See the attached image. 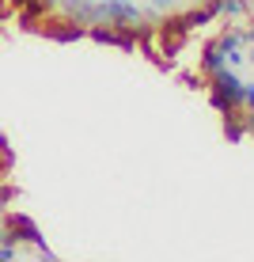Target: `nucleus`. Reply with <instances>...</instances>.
Returning <instances> with one entry per match:
<instances>
[{"instance_id": "nucleus-1", "label": "nucleus", "mask_w": 254, "mask_h": 262, "mask_svg": "<svg viewBox=\"0 0 254 262\" xmlns=\"http://www.w3.org/2000/svg\"><path fill=\"white\" fill-rule=\"evenodd\" d=\"M4 243H12V247H19V243H34V247H38V255L53 258V251L46 247L38 224H34L27 213H19V209H15V213H4Z\"/></svg>"}, {"instance_id": "nucleus-2", "label": "nucleus", "mask_w": 254, "mask_h": 262, "mask_svg": "<svg viewBox=\"0 0 254 262\" xmlns=\"http://www.w3.org/2000/svg\"><path fill=\"white\" fill-rule=\"evenodd\" d=\"M38 34H46L50 42H80V38H87V27L61 15V19H50L46 27H38Z\"/></svg>"}, {"instance_id": "nucleus-3", "label": "nucleus", "mask_w": 254, "mask_h": 262, "mask_svg": "<svg viewBox=\"0 0 254 262\" xmlns=\"http://www.w3.org/2000/svg\"><path fill=\"white\" fill-rule=\"evenodd\" d=\"M216 46L224 50V61H228V69H239L243 65V57H247V42H243V34H239V27L235 31H228Z\"/></svg>"}, {"instance_id": "nucleus-4", "label": "nucleus", "mask_w": 254, "mask_h": 262, "mask_svg": "<svg viewBox=\"0 0 254 262\" xmlns=\"http://www.w3.org/2000/svg\"><path fill=\"white\" fill-rule=\"evenodd\" d=\"M224 65H228V61H224V50L216 46V42H213V46H205V50H201V72H205V76L220 72Z\"/></svg>"}, {"instance_id": "nucleus-5", "label": "nucleus", "mask_w": 254, "mask_h": 262, "mask_svg": "<svg viewBox=\"0 0 254 262\" xmlns=\"http://www.w3.org/2000/svg\"><path fill=\"white\" fill-rule=\"evenodd\" d=\"M216 4H220V15H228V19H247L250 15L247 0H216Z\"/></svg>"}, {"instance_id": "nucleus-6", "label": "nucleus", "mask_w": 254, "mask_h": 262, "mask_svg": "<svg viewBox=\"0 0 254 262\" xmlns=\"http://www.w3.org/2000/svg\"><path fill=\"white\" fill-rule=\"evenodd\" d=\"M159 46H163V53H167V57H178V53H182V46H186V38H159Z\"/></svg>"}, {"instance_id": "nucleus-7", "label": "nucleus", "mask_w": 254, "mask_h": 262, "mask_svg": "<svg viewBox=\"0 0 254 262\" xmlns=\"http://www.w3.org/2000/svg\"><path fill=\"white\" fill-rule=\"evenodd\" d=\"M15 198H19V190H15L12 183H4V179H0V209H4L8 202H15Z\"/></svg>"}, {"instance_id": "nucleus-8", "label": "nucleus", "mask_w": 254, "mask_h": 262, "mask_svg": "<svg viewBox=\"0 0 254 262\" xmlns=\"http://www.w3.org/2000/svg\"><path fill=\"white\" fill-rule=\"evenodd\" d=\"M15 251H19V247H12V243H0V262H12Z\"/></svg>"}, {"instance_id": "nucleus-9", "label": "nucleus", "mask_w": 254, "mask_h": 262, "mask_svg": "<svg viewBox=\"0 0 254 262\" xmlns=\"http://www.w3.org/2000/svg\"><path fill=\"white\" fill-rule=\"evenodd\" d=\"M254 106V84H243V111Z\"/></svg>"}, {"instance_id": "nucleus-10", "label": "nucleus", "mask_w": 254, "mask_h": 262, "mask_svg": "<svg viewBox=\"0 0 254 262\" xmlns=\"http://www.w3.org/2000/svg\"><path fill=\"white\" fill-rule=\"evenodd\" d=\"M243 125H247V133L254 137V106H247V111H243Z\"/></svg>"}, {"instance_id": "nucleus-11", "label": "nucleus", "mask_w": 254, "mask_h": 262, "mask_svg": "<svg viewBox=\"0 0 254 262\" xmlns=\"http://www.w3.org/2000/svg\"><path fill=\"white\" fill-rule=\"evenodd\" d=\"M0 243H4V209H0Z\"/></svg>"}, {"instance_id": "nucleus-12", "label": "nucleus", "mask_w": 254, "mask_h": 262, "mask_svg": "<svg viewBox=\"0 0 254 262\" xmlns=\"http://www.w3.org/2000/svg\"><path fill=\"white\" fill-rule=\"evenodd\" d=\"M247 8H250V15H254V0H247Z\"/></svg>"}]
</instances>
